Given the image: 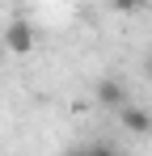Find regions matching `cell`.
Segmentation results:
<instances>
[{"label": "cell", "mask_w": 152, "mask_h": 156, "mask_svg": "<svg viewBox=\"0 0 152 156\" xmlns=\"http://www.w3.org/2000/svg\"><path fill=\"white\" fill-rule=\"evenodd\" d=\"M97 101H101V105H114V110H123V105H127V89H123V80H114V76L101 80V84H97Z\"/></svg>", "instance_id": "3"}, {"label": "cell", "mask_w": 152, "mask_h": 156, "mask_svg": "<svg viewBox=\"0 0 152 156\" xmlns=\"http://www.w3.org/2000/svg\"><path fill=\"white\" fill-rule=\"evenodd\" d=\"M85 156H118L114 144H93V148H85Z\"/></svg>", "instance_id": "4"}, {"label": "cell", "mask_w": 152, "mask_h": 156, "mask_svg": "<svg viewBox=\"0 0 152 156\" xmlns=\"http://www.w3.org/2000/svg\"><path fill=\"white\" fill-rule=\"evenodd\" d=\"M34 42H38V34H34V26H30L25 17L9 21V30H4V47H9L13 55H30V51H34Z\"/></svg>", "instance_id": "1"}, {"label": "cell", "mask_w": 152, "mask_h": 156, "mask_svg": "<svg viewBox=\"0 0 152 156\" xmlns=\"http://www.w3.org/2000/svg\"><path fill=\"white\" fill-rule=\"evenodd\" d=\"M118 114H123V127L131 131V135H152V114L144 110V105H131V101H127Z\"/></svg>", "instance_id": "2"}, {"label": "cell", "mask_w": 152, "mask_h": 156, "mask_svg": "<svg viewBox=\"0 0 152 156\" xmlns=\"http://www.w3.org/2000/svg\"><path fill=\"white\" fill-rule=\"evenodd\" d=\"M110 4H114V9H135L139 0H110Z\"/></svg>", "instance_id": "5"}, {"label": "cell", "mask_w": 152, "mask_h": 156, "mask_svg": "<svg viewBox=\"0 0 152 156\" xmlns=\"http://www.w3.org/2000/svg\"><path fill=\"white\" fill-rule=\"evenodd\" d=\"M63 156H85V148H72V152H63Z\"/></svg>", "instance_id": "6"}]
</instances>
